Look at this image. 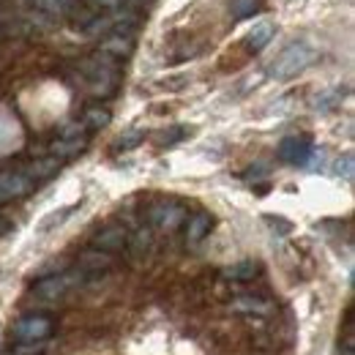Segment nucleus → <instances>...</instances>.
Masks as SVG:
<instances>
[{
    "instance_id": "f8f14e48",
    "label": "nucleus",
    "mask_w": 355,
    "mask_h": 355,
    "mask_svg": "<svg viewBox=\"0 0 355 355\" xmlns=\"http://www.w3.org/2000/svg\"><path fill=\"white\" fill-rule=\"evenodd\" d=\"M58 170H60V159L49 153V156H44V159L31 162V164H28V170H25V175L36 183V180H46V178H52Z\"/></svg>"
},
{
    "instance_id": "a211bd4d",
    "label": "nucleus",
    "mask_w": 355,
    "mask_h": 355,
    "mask_svg": "<svg viewBox=\"0 0 355 355\" xmlns=\"http://www.w3.org/2000/svg\"><path fill=\"white\" fill-rule=\"evenodd\" d=\"M69 214H74V208H63V211H55V214H49L46 219L39 222V232H49L52 227H58V224H63L69 219Z\"/></svg>"
},
{
    "instance_id": "4468645a",
    "label": "nucleus",
    "mask_w": 355,
    "mask_h": 355,
    "mask_svg": "<svg viewBox=\"0 0 355 355\" xmlns=\"http://www.w3.org/2000/svg\"><path fill=\"white\" fill-rule=\"evenodd\" d=\"M110 110H104V107H88L85 112H83V126L88 129V132H96V129H104L107 123H110Z\"/></svg>"
},
{
    "instance_id": "39448f33",
    "label": "nucleus",
    "mask_w": 355,
    "mask_h": 355,
    "mask_svg": "<svg viewBox=\"0 0 355 355\" xmlns=\"http://www.w3.org/2000/svg\"><path fill=\"white\" fill-rule=\"evenodd\" d=\"M77 279H83V270H80V273L71 270V273H60V276H46V279H42V282L33 287V293H36L39 298L55 301V298H60L66 290H71V287L77 284Z\"/></svg>"
},
{
    "instance_id": "9b49d317",
    "label": "nucleus",
    "mask_w": 355,
    "mask_h": 355,
    "mask_svg": "<svg viewBox=\"0 0 355 355\" xmlns=\"http://www.w3.org/2000/svg\"><path fill=\"white\" fill-rule=\"evenodd\" d=\"M134 49L132 33H110L107 42H101V52L110 58H129Z\"/></svg>"
},
{
    "instance_id": "4be33fe9",
    "label": "nucleus",
    "mask_w": 355,
    "mask_h": 355,
    "mask_svg": "<svg viewBox=\"0 0 355 355\" xmlns=\"http://www.w3.org/2000/svg\"><path fill=\"white\" fill-rule=\"evenodd\" d=\"M266 222L270 224V227H279L276 232H290V230H293V224L284 222V219H276V216H266Z\"/></svg>"
},
{
    "instance_id": "423d86ee",
    "label": "nucleus",
    "mask_w": 355,
    "mask_h": 355,
    "mask_svg": "<svg viewBox=\"0 0 355 355\" xmlns=\"http://www.w3.org/2000/svg\"><path fill=\"white\" fill-rule=\"evenodd\" d=\"M0 191L3 197H25L33 191V180L25 173H0Z\"/></svg>"
},
{
    "instance_id": "412c9836",
    "label": "nucleus",
    "mask_w": 355,
    "mask_h": 355,
    "mask_svg": "<svg viewBox=\"0 0 355 355\" xmlns=\"http://www.w3.org/2000/svg\"><path fill=\"white\" fill-rule=\"evenodd\" d=\"M336 175H345L347 180H353V153H345L336 162Z\"/></svg>"
},
{
    "instance_id": "f3484780",
    "label": "nucleus",
    "mask_w": 355,
    "mask_h": 355,
    "mask_svg": "<svg viewBox=\"0 0 355 355\" xmlns=\"http://www.w3.org/2000/svg\"><path fill=\"white\" fill-rule=\"evenodd\" d=\"M232 309L238 311H254V314H268V311L273 309L268 301L263 298H238L235 304H232Z\"/></svg>"
},
{
    "instance_id": "ddd939ff",
    "label": "nucleus",
    "mask_w": 355,
    "mask_h": 355,
    "mask_svg": "<svg viewBox=\"0 0 355 355\" xmlns=\"http://www.w3.org/2000/svg\"><path fill=\"white\" fill-rule=\"evenodd\" d=\"M260 273V266L254 263V260H241V263H235V266L224 268V279H230V282H252L254 276Z\"/></svg>"
},
{
    "instance_id": "f257e3e1",
    "label": "nucleus",
    "mask_w": 355,
    "mask_h": 355,
    "mask_svg": "<svg viewBox=\"0 0 355 355\" xmlns=\"http://www.w3.org/2000/svg\"><path fill=\"white\" fill-rule=\"evenodd\" d=\"M317 60V49L309 42H293L282 49V55L270 63L268 74L273 80H293L298 74H304L311 63Z\"/></svg>"
},
{
    "instance_id": "6ab92c4d",
    "label": "nucleus",
    "mask_w": 355,
    "mask_h": 355,
    "mask_svg": "<svg viewBox=\"0 0 355 355\" xmlns=\"http://www.w3.org/2000/svg\"><path fill=\"white\" fill-rule=\"evenodd\" d=\"M186 137V129L183 126H173V129H164V132L156 134V145H175Z\"/></svg>"
},
{
    "instance_id": "1a4fd4ad",
    "label": "nucleus",
    "mask_w": 355,
    "mask_h": 355,
    "mask_svg": "<svg viewBox=\"0 0 355 355\" xmlns=\"http://www.w3.org/2000/svg\"><path fill=\"white\" fill-rule=\"evenodd\" d=\"M150 219H153V224H159L162 230L173 232L178 224L186 219V211H183L180 205L167 202V205H156V208H153V214H150Z\"/></svg>"
},
{
    "instance_id": "6e6552de",
    "label": "nucleus",
    "mask_w": 355,
    "mask_h": 355,
    "mask_svg": "<svg viewBox=\"0 0 355 355\" xmlns=\"http://www.w3.org/2000/svg\"><path fill=\"white\" fill-rule=\"evenodd\" d=\"M211 227H214V216L205 214V211L189 216V219H186V243H189V246H197V243L211 232Z\"/></svg>"
},
{
    "instance_id": "2eb2a0df",
    "label": "nucleus",
    "mask_w": 355,
    "mask_h": 355,
    "mask_svg": "<svg viewBox=\"0 0 355 355\" xmlns=\"http://www.w3.org/2000/svg\"><path fill=\"white\" fill-rule=\"evenodd\" d=\"M266 6V0H230V17L232 19H246L257 14Z\"/></svg>"
},
{
    "instance_id": "393cba45",
    "label": "nucleus",
    "mask_w": 355,
    "mask_h": 355,
    "mask_svg": "<svg viewBox=\"0 0 355 355\" xmlns=\"http://www.w3.org/2000/svg\"><path fill=\"white\" fill-rule=\"evenodd\" d=\"M3 200H6V197H3V191H0V202H3Z\"/></svg>"
},
{
    "instance_id": "aec40b11",
    "label": "nucleus",
    "mask_w": 355,
    "mask_h": 355,
    "mask_svg": "<svg viewBox=\"0 0 355 355\" xmlns=\"http://www.w3.org/2000/svg\"><path fill=\"white\" fill-rule=\"evenodd\" d=\"M142 139H145V134L139 132V129H134V132L123 134V137L118 139V145H115V148H118V150H132V148H137Z\"/></svg>"
},
{
    "instance_id": "dca6fc26",
    "label": "nucleus",
    "mask_w": 355,
    "mask_h": 355,
    "mask_svg": "<svg viewBox=\"0 0 355 355\" xmlns=\"http://www.w3.org/2000/svg\"><path fill=\"white\" fill-rule=\"evenodd\" d=\"M83 273H98V270H104V268L112 266V257H110V252H88L85 257H83Z\"/></svg>"
},
{
    "instance_id": "0eeeda50",
    "label": "nucleus",
    "mask_w": 355,
    "mask_h": 355,
    "mask_svg": "<svg viewBox=\"0 0 355 355\" xmlns=\"http://www.w3.org/2000/svg\"><path fill=\"white\" fill-rule=\"evenodd\" d=\"M126 241H129L126 227H107V230H101L93 238V249H98V252H118V249H123Z\"/></svg>"
},
{
    "instance_id": "f03ea898",
    "label": "nucleus",
    "mask_w": 355,
    "mask_h": 355,
    "mask_svg": "<svg viewBox=\"0 0 355 355\" xmlns=\"http://www.w3.org/2000/svg\"><path fill=\"white\" fill-rule=\"evenodd\" d=\"M52 331H55V320H52L49 314H28V317H22V320L14 325V339H17V342L36 345V342L49 339Z\"/></svg>"
},
{
    "instance_id": "b1692460",
    "label": "nucleus",
    "mask_w": 355,
    "mask_h": 355,
    "mask_svg": "<svg viewBox=\"0 0 355 355\" xmlns=\"http://www.w3.org/2000/svg\"><path fill=\"white\" fill-rule=\"evenodd\" d=\"M0 232H6V222L3 219H0Z\"/></svg>"
},
{
    "instance_id": "20e7f679",
    "label": "nucleus",
    "mask_w": 355,
    "mask_h": 355,
    "mask_svg": "<svg viewBox=\"0 0 355 355\" xmlns=\"http://www.w3.org/2000/svg\"><path fill=\"white\" fill-rule=\"evenodd\" d=\"M279 159L284 162V164H295V167H306L311 159V153H314V145H311L309 137H284L282 142H279Z\"/></svg>"
},
{
    "instance_id": "7ed1b4c3",
    "label": "nucleus",
    "mask_w": 355,
    "mask_h": 355,
    "mask_svg": "<svg viewBox=\"0 0 355 355\" xmlns=\"http://www.w3.org/2000/svg\"><path fill=\"white\" fill-rule=\"evenodd\" d=\"M85 132H88V129H85L83 123H71V126H66L63 134L49 145L52 156H58V159H71V156L83 153V150H85V145H88Z\"/></svg>"
},
{
    "instance_id": "5701e85b",
    "label": "nucleus",
    "mask_w": 355,
    "mask_h": 355,
    "mask_svg": "<svg viewBox=\"0 0 355 355\" xmlns=\"http://www.w3.org/2000/svg\"><path fill=\"white\" fill-rule=\"evenodd\" d=\"M96 6H104V8H112V6H118L121 0H93Z\"/></svg>"
},
{
    "instance_id": "9d476101",
    "label": "nucleus",
    "mask_w": 355,
    "mask_h": 355,
    "mask_svg": "<svg viewBox=\"0 0 355 355\" xmlns=\"http://www.w3.org/2000/svg\"><path fill=\"white\" fill-rule=\"evenodd\" d=\"M273 33H276V25L273 22H257L249 33H246V39H243V44L249 52H263L268 44H270V39H273Z\"/></svg>"
}]
</instances>
